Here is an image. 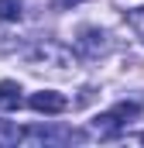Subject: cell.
<instances>
[{
    "label": "cell",
    "instance_id": "obj_4",
    "mask_svg": "<svg viewBox=\"0 0 144 148\" xmlns=\"http://www.w3.org/2000/svg\"><path fill=\"white\" fill-rule=\"evenodd\" d=\"M79 48H82V55L100 59V55H107V52H110V41H107V35H103L100 28H82V35H79Z\"/></svg>",
    "mask_w": 144,
    "mask_h": 148
},
{
    "label": "cell",
    "instance_id": "obj_1",
    "mask_svg": "<svg viewBox=\"0 0 144 148\" xmlns=\"http://www.w3.org/2000/svg\"><path fill=\"white\" fill-rule=\"evenodd\" d=\"M137 114H141V103H127V100H124V103H117L113 110L100 114V117L93 121V127H96L103 138H113V134H117V131H120L130 117H137Z\"/></svg>",
    "mask_w": 144,
    "mask_h": 148
},
{
    "label": "cell",
    "instance_id": "obj_5",
    "mask_svg": "<svg viewBox=\"0 0 144 148\" xmlns=\"http://www.w3.org/2000/svg\"><path fill=\"white\" fill-rule=\"evenodd\" d=\"M0 107L3 110H17L21 107V86L14 79H3L0 83Z\"/></svg>",
    "mask_w": 144,
    "mask_h": 148
},
{
    "label": "cell",
    "instance_id": "obj_2",
    "mask_svg": "<svg viewBox=\"0 0 144 148\" xmlns=\"http://www.w3.org/2000/svg\"><path fill=\"white\" fill-rule=\"evenodd\" d=\"M31 62L35 66H52V69H65V66H72V52L65 48V45H58V41H45V45H38L35 52H31Z\"/></svg>",
    "mask_w": 144,
    "mask_h": 148
},
{
    "label": "cell",
    "instance_id": "obj_3",
    "mask_svg": "<svg viewBox=\"0 0 144 148\" xmlns=\"http://www.w3.org/2000/svg\"><path fill=\"white\" fill-rule=\"evenodd\" d=\"M28 107L38 110V114H65L69 110V100L62 93H55V90H38V93H31Z\"/></svg>",
    "mask_w": 144,
    "mask_h": 148
},
{
    "label": "cell",
    "instance_id": "obj_9",
    "mask_svg": "<svg viewBox=\"0 0 144 148\" xmlns=\"http://www.w3.org/2000/svg\"><path fill=\"white\" fill-rule=\"evenodd\" d=\"M75 3H82V0H52L55 10H65V7H75Z\"/></svg>",
    "mask_w": 144,
    "mask_h": 148
},
{
    "label": "cell",
    "instance_id": "obj_6",
    "mask_svg": "<svg viewBox=\"0 0 144 148\" xmlns=\"http://www.w3.org/2000/svg\"><path fill=\"white\" fill-rule=\"evenodd\" d=\"M24 0H0V21H21Z\"/></svg>",
    "mask_w": 144,
    "mask_h": 148
},
{
    "label": "cell",
    "instance_id": "obj_7",
    "mask_svg": "<svg viewBox=\"0 0 144 148\" xmlns=\"http://www.w3.org/2000/svg\"><path fill=\"white\" fill-rule=\"evenodd\" d=\"M17 138H21V131L10 127L7 121H0V145H17Z\"/></svg>",
    "mask_w": 144,
    "mask_h": 148
},
{
    "label": "cell",
    "instance_id": "obj_8",
    "mask_svg": "<svg viewBox=\"0 0 144 148\" xmlns=\"http://www.w3.org/2000/svg\"><path fill=\"white\" fill-rule=\"evenodd\" d=\"M127 21H130V28L137 31V38L144 41V7H137V10H130V14H127Z\"/></svg>",
    "mask_w": 144,
    "mask_h": 148
}]
</instances>
